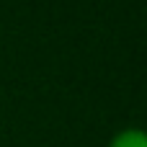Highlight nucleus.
I'll return each instance as SVG.
<instances>
[{
    "mask_svg": "<svg viewBox=\"0 0 147 147\" xmlns=\"http://www.w3.org/2000/svg\"><path fill=\"white\" fill-rule=\"evenodd\" d=\"M109 147H147V132L137 127H127L111 137Z\"/></svg>",
    "mask_w": 147,
    "mask_h": 147,
    "instance_id": "1",
    "label": "nucleus"
}]
</instances>
